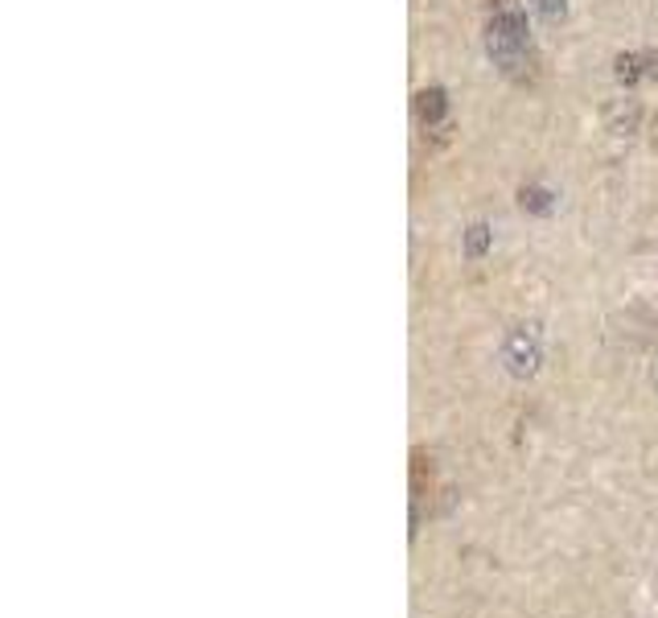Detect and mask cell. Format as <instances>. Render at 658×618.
<instances>
[{
	"label": "cell",
	"instance_id": "cell-4",
	"mask_svg": "<svg viewBox=\"0 0 658 618\" xmlns=\"http://www.w3.org/2000/svg\"><path fill=\"white\" fill-rule=\"evenodd\" d=\"M445 116H449V91L445 87H424L420 95H416V121L424 128H437Z\"/></svg>",
	"mask_w": 658,
	"mask_h": 618
},
{
	"label": "cell",
	"instance_id": "cell-2",
	"mask_svg": "<svg viewBox=\"0 0 658 618\" xmlns=\"http://www.w3.org/2000/svg\"><path fill=\"white\" fill-rule=\"evenodd\" d=\"M543 359V346H540V330L535 327H515L503 343V363L515 379H527L540 371Z\"/></svg>",
	"mask_w": 658,
	"mask_h": 618
},
{
	"label": "cell",
	"instance_id": "cell-3",
	"mask_svg": "<svg viewBox=\"0 0 658 618\" xmlns=\"http://www.w3.org/2000/svg\"><path fill=\"white\" fill-rule=\"evenodd\" d=\"M613 75H617V83H625V87L642 83V79H658V54L655 50L617 54V62H613Z\"/></svg>",
	"mask_w": 658,
	"mask_h": 618
},
{
	"label": "cell",
	"instance_id": "cell-1",
	"mask_svg": "<svg viewBox=\"0 0 658 618\" xmlns=\"http://www.w3.org/2000/svg\"><path fill=\"white\" fill-rule=\"evenodd\" d=\"M486 54L489 62L507 75L510 83H535L540 58L531 42V25L519 9H498L486 25Z\"/></svg>",
	"mask_w": 658,
	"mask_h": 618
},
{
	"label": "cell",
	"instance_id": "cell-5",
	"mask_svg": "<svg viewBox=\"0 0 658 618\" xmlns=\"http://www.w3.org/2000/svg\"><path fill=\"white\" fill-rule=\"evenodd\" d=\"M519 206L531 210V215H552V206H556V194L547 186H523L519 190Z\"/></svg>",
	"mask_w": 658,
	"mask_h": 618
},
{
	"label": "cell",
	"instance_id": "cell-7",
	"mask_svg": "<svg viewBox=\"0 0 658 618\" xmlns=\"http://www.w3.org/2000/svg\"><path fill=\"white\" fill-rule=\"evenodd\" d=\"M535 9H540L543 21H559L568 13V0H535Z\"/></svg>",
	"mask_w": 658,
	"mask_h": 618
},
{
	"label": "cell",
	"instance_id": "cell-8",
	"mask_svg": "<svg viewBox=\"0 0 658 618\" xmlns=\"http://www.w3.org/2000/svg\"><path fill=\"white\" fill-rule=\"evenodd\" d=\"M498 4H507V0H498Z\"/></svg>",
	"mask_w": 658,
	"mask_h": 618
},
{
	"label": "cell",
	"instance_id": "cell-6",
	"mask_svg": "<svg viewBox=\"0 0 658 618\" xmlns=\"http://www.w3.org/2000/svg\"><path fill=\"white\" fill-rule=\"evenodd\" d=\"M489 243H494V231H489V224H470V231H465V256L482 260L489 252Z\"/></svg>",
	"mask_w": 658,
	"mask_h": 618
}]
</instances>
